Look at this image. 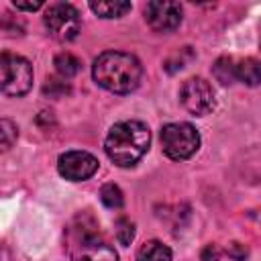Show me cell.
<instances>
[{
    "label": "cell",
    "instance_id": "obj_16",
    "mask_svg": "<svg viewBox=\"0 0 261 261\" xmlns=\"http://www.w3.org/2000/svg\"><path fill=\"white\" fill-rule=\"evenodd\" d=\"M18 137V126L8 120V118H0V151H8Z\"/></svg>",
    "mask_w": 261,
    "mask_h": 261
},
{
    "label": "cell",
    "instance_id": "obj_1",
    "mask_svg": "<svg viewBox=\"0 0 261 261\" xmlns=\"http://www.w3.org/2000/svg\"><path fill=\"white\" fill-rule=\"evenodd\" d=\"M92 75L98 86L114 94H128L141 84V61L122 51H106L96 57Z\"/></svg>",
    "mask_w": 261,
    "mask_h": 261
},
{
    "label": "cell",
    "instance_id": "obj_5",
    "mask_svg": "<svg viewBox=\"0 0 261 261\" xmlns=\"http://www.w3.org/2000/svg\"><path fill=\"white\" fill-rule=\"evenodd\" d=\"M45 27L53 39H57L61 43H69L82 31L80 12L71 4H65V2L53 4L45 12Z\"/></svg>",
    "mask_w": 261,
    "mask_h": 261
},
{
    "label": "cell",
    "instance_id": "obj_15",
    "mask_svg": "<svg viewBox=\"0 0 261 261\" xmlns=\"http://www.w3.org/2000/svg\"><path fill=\"white\" fill-rule=\"evenodd\" d=\"M212 71H214V77L220 82V84H232L234 80V61L230 57H220L214 65H212Z\"/></svg>",
    "mask_w": 261,
    "mask_h": 261
},
{
    "label": "cell",
    "instance_id": "obj_2",
    "mask_svg": "<svg viewBox=\"0 0 261 261\" xmlns=\"http://www.w3.org/2000/svg\"><path fill=\"white\" fill-rule=\"evenodd\" d=\"M151 133L145 122L122 120L110 128L104 141V151L110 157V161H114L118 167H130L147 153Z\"/></svg>",
    "mask_w": 261,
    "mask_h": 261
},
{
    "label": "cell",
    "instance_id": "obj_20",
    "mask_svg": "<svg viewBox=\"0 0 261 261\" xmlns=\"http://www.w3.org/2000/svg\"><path fill=\"white\" fill-rule=\"evenodd\" d=\"M226 253H228L234 261H245V259H247V247H245V245H241V243H237V241L228 245Z\"/></svg>",
    "mask_w": 261,
    "mask_h": 261
},
{
    "label": "cell",
    "instance_id": "obj_10",
    "mask_svg": "<svg viewBox=\"0 0 261 261\" xmlns=\"http://www.w3.org/2000/svg\"><path fill=\"white\" fill-rule=\"evenodd\" d=\"M137 261H171V251L159 241H147L139 249Z\"/></svg>",
    "mask_w": 261,
    "mask_h": 261
},
{
    "label": "cell",
    "instance_id": "obj_12",
    "mask_svg": "<svg viewBox=\"0 0 261 261\" xmlns=\"http://www.w3.org/2000/svg\"><path fill=\"white\" fill-rule=\"evenodd\" d=\"M90 8L102 16V18H118L122 14H126L130 10V2H122V0H108V2H90Z\"/></svg>",
    "mask_w": 261,
    "mask_h": 261
},
{
    "label": "cell",
    "instance_id": "obj_7",
    "mask_svg": "<svg viewBox=\"0 0 261 261\" xmlns=\"http://www.w3.org/2000/svg\"><path fill=\"white\" fill-rule=\"evenodd\" d=\"M57 169L69 181H84L98 171V159L88 151H67L57 159Z\"/></svg>",
    "mask_w": 261,
    "mask_h": 261
},
{
    "label": "cell",
    "instance_id": "obj_13",
    "mask_svg": "<svg viewBox=\"0 0 261 261\" xmlns=\"http://www.w3.org/2000/svg\"><path fill=\"white\" fill-rule=\"evenodd\" d=\"M55 69H57V73L63 80H67V77H73L82 69V61L75 55H71V53L65 51V53H59L55 57Z\"/></svg>",
    "mask_w": 261,
    "mask_h": 261
},
{
    "label": "cell",
    "instance_id": "obj_22",
    "mask_svg": "<svg viewBox=\"0 0 261 261\" xmlns=\"http://www.w3.org/2000/svg\"><path fill=\"white\" fill-rule=\"evenodd\" d=\"M14 6L20 8V10H39L43 6V2H39V0L37 2H16L14 0Z\"/></svg>",
    "mask_w": 261,
    "mask_h": 261
},
{
    "label": "cell",
    "instance_id": "obj_3",
    "mask_svg": "<svg viewBox=\"0 0 261 261\" xmlns=\"http://www.w3.org/2000/svg\"><path fill=\"white\" fill-rule=\"evenodd\" d=\"M33 86V67L29 59L16 53H0V92L22 96Z\"/></svg>",
    "mask_w": 261,
    "mask_h": 261
},
{
    "label": "cell",
    "instance_id": "obj_19",
    "mask_svg": "<svg viewBox=\"0 0 261 261\" xmlns=\"http://www.w3.org/2000/svg\"><path fill=\"white\" fill-rule=\"evenodd\" d=\"M192 57H194V55H192L190 47H184V49H179L177 53H173L171 57H167V61H165V69H167L169 73H173V71L186 67L188 59H192Z\"/></svg>",
    "mask_w": 261,
    "mask_h": 261
},
{
    "label": "cell",
    "instance_id": "obj_18",
    "mask_svg": "<svg viewBox=\"0 0 261 261\" xmlns=\"http://www.w3.org/2000/svg\"><path fill=\"white\" fill-rule=\"evenodd\" d=\"M114 228H116V239H118V243L124 245V247H128L130 241L135 239V224H133L128 218H118L116 224H114Z\"/></svg>",
    "mask_w": 261,
    "mask_h": 261
},
{
    "label": "cell",
    "instance_id": "obj_21",
    "mask_svg": "<svg viewBox=\"0 0 261 261\" xmlns=\"http://www.w3.org/2000/svg\"><path fill=\"white\" fill-rule=\"evenodd\" d=\"M200 259H202V261H218V259H220V249H218L214 243H212V245H206V247L202 249Z\"/></svg>",
    "mask_w": 261,
    "mask_h": 261
},
{
    "label": "cell",
    "instance_id": "obj_14",
    "mask_svg": "<svg viewBox=\"0 0 261 261\" xmlns=\"http://www.w3.org/2000/svg\"><path fill=\"white\" fill-rule=\"evenodd\" d=\"M100 200H102V204L106 206V208H122V204H124V196H122V190L116 186V184H106V186H102V190H100Z\"/></svg>",
    "mask_w": 261,
    "mask_h": 261
},
{
    "label": "cell",
    "instance_id": "obj_17",
    "mask_svg": "<svg viewBox=\"0 0 261 261\" xmlns=\"http://www.w3.org/2000/svg\"><path fill=\"white\" fill-rule=\"evenodd\" d=\"M71 88L65 80H57V77H49L47 84L43 86V94L49 98H63L65 94H69Z\"/></svg>",
    "mask_w": 261,
    "mask_h": 261
},
{
    "label": "cell",
    "instance_id": "obj_11",
    "mask_svg": "<svg viewBox=\"0 0 261 261\" xmlns=\"http://www.w3.org/2000/svg\"><path fill=\"white\" fill-rule=\"evenodd\" d=\"M234 77L241 80L247 86H257L259 84V77H261V73H259V61L253 59V57H247V59L239 61L234 65Z\"/></svg>",
    "mask_w": 261,
    "mask_h": 261
},
{
    "label": "cell",
    "instance_id": "obj_8",
    "mask_svg": "<svg viewBox=\"0 0 261 261\" xmlns=\"http://www.w3.org/2000/svg\"><path fill=\"white\" fill-rule=\"evenodd\" d=\"M145 18L149 27L157 33L175 31L181 22V6L171 0H153L145 8Z\"/></svg>",
    "mask_w": 261,
    "mask_h": 261
},
{
    "label": "cell",
    "instance_id": "obj_6",
    "mask_svg": "<svg viewBox=\"0 0 261 261\" xmlns=\"http://www.w3.org/2000/svg\"><path fill=\"white\" fill-rule=\"evenodd\" d=\"M181 106L194 116H206L214 110V90L204 77H190L179 88Z\"/></svg>",
    "mask_w": 261,
    "mask_h": 261
},
{
    "label": "cell",
    "instance_id": "obj_9",
    "mask_svg": "<svg viewBox=\"0 0 261 261\" xmlns=\"http://www.w3.org/2000/svg\"><path fill=\"white\" fill-rule=\"evenodd\" d=\"M71 261H118V255L110 245L96 239H86L75 247Z\"/></svg>",
    "mask_w": 261,
    "mask_h": 261
},
{
    "label": "cell",
    "instance_id": "obj_4",
    "mask_svg": "<svg viewBox=\"0 0 261 261\" xmlns=\"http://www.w3.org/2000/svg\"><path fill=\"white\" fill-rule=\"evenodd\" d=\"M161 147L169 159L181 161L198 151L200 135L188 122H169L161 128Z\"/></svg>",
    "mask_w": 261,
    "mask_h": 261
}]
</instances>
